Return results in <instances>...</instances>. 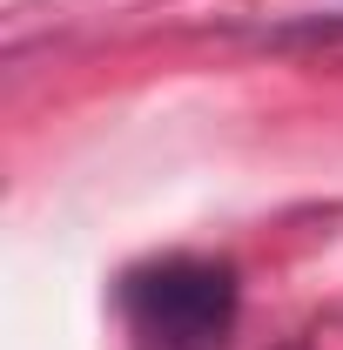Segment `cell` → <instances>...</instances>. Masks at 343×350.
Instances as JSON below:
<instances>
[{
  "label": "cell",
  "mask_w": 343,
  "mask_h": 350,
  "mask_svg": "<svg viewBox=\"0 0 343 350\" xmlns=\"http://www.w3.org/2000/svg\"><path fill=\"white\" fill-rule=\"evenodd\" d=\"M236 269L222 256H155L122 276L128 330L148 350H222L236 330Z\"/></svg>",
  "instance_id": "obj_1"
}]
</instances>
